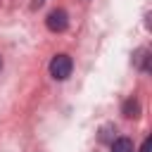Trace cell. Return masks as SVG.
Returning a JSON list of instances; mask_svg holds the SVG:
<instances>
[{"instance_id":"8","label":"cell","mask_w":152,"mask_h":152,"mask_svg":"<svg viewBox=\"0 0 152 152\" xmlns=\"http://www.w3.org/2000/svg\"><path fill=\"white\" fill-rule=\"evenodd\" d=\"M0 69H2V57H0Z\"/></svg>"},{"instance_id":"4","label":"cell","mask_w":152,"mask_h":152,"mask_svg":"<svg viewBox=\"0 0 152 152\" xmlns=\"http://www.w3.org/2000/svg\"><path fill=\"white\" fill-rule=\"evenodd\" d=\"M121 112H124V116H126V119H135V116L140 114V104H138V100H133V97H131V100H126Z\"/></svg>"},{"instance_id":"1","label":"cell","mask_w":152,"mask_h":152,"mask_svg":"<svg viewBox=\"0 0 152 152\" xmlns=\"http://www.w3.org/2000/svg\"><path fill=\"white\" fill-rule=\"evenodd\" d=\"M71 69H74V62H71L69 55H55L52 62H50V74H52V78H57V81L69 78Z\"/></svg>"},{"instance_id":"7","label":"cell","mask_w":152,"mask_h":152,"mask_svg":"<svg viewBox=\"0 0 152 152\" xmlns=\"http://www.w3.org/2000/svg\"><path fill=\"white\" fill-rule=\"evenodd\" d=\"M150 145H152V140H150V138H145V142H142L140 152H150Z\"/></svg>"},{"instance_id":"5","label":"cell","mask_w":152,"mask_h":152,"mask_svg":"<svg viewBox=\"0 0 152 152\" xmlns=\"http://www.w3.org/2000/svg\"><path fill=\"white\" fill-rule=\"evenodd\" d=\"M147 55H150L147 50H140V52H138V57H135V62H138V66H140L142 71H147V69H150V66H147V59H150Z\"/></svg>"},{"instance_id":"2","label":"cell","mask_w":152,"mask_h":152,"mask_svg":"<svg viewBox=\"0 0 152 152\" xmlns=\"http://www.w3.org/2000/svg\"><path fill=\"white\" fill-rule=\"evenodd\" d=\"M45 24H48V28H50V31L62 33V31L69 26V17H66V12H64V10H52V12L48 14Z\"/></svg>"},{"instance_id":"3","label":"cell","mask_w":152,"mask_h":152,"mask_svg":"<svg viewBox=\"0 0 152 152\" xmlns=\"http://www.w3.org/2000/svg\"><path fill=\"white\" fill-rule=\"evenodd\" d=\"M112 152H133V140L131 138H114Z\"/></svg>"},{"instance_id":"6","label":"cell","mask_w":152,"mask_h":152,"mask_svg":"<svg viewBox=\"0 0 152 152\" xmlns=\"http://www.w3.org/2000/svg\"><path fill=\"white\" fill-rule=\"evenodd\" d=\"M112 131H116L114 126H104L102 133H100V140H112Z\"/></svg>"}]
</instances>
